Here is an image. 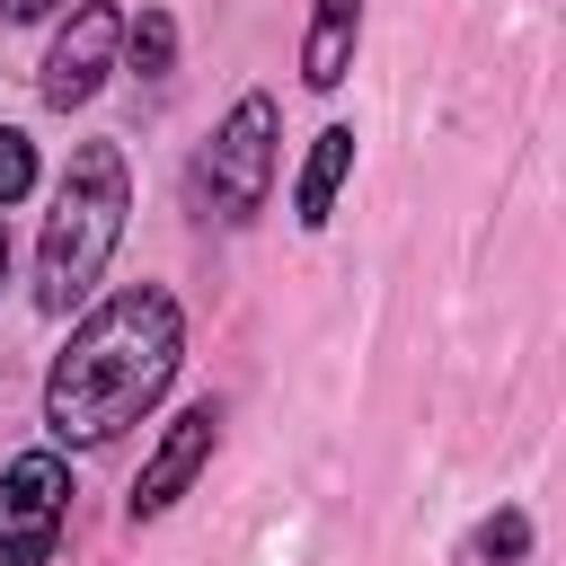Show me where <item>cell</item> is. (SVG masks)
Returning <instances> with one entry per match:
<instances>
[{"mask_svg": "<svg viewBox=\"0 0 566 566\" xmlns=\"http://www.w3.org/2000/svg\"><path fill=\"white\" fill-rule=\"evenodd\" d=\"M177 354H186V318L159 283H133V292L97 301L71 327V345L44 380V424L62 442H115L177 380Z\"/></svg>", "mask_w": 566, "mask_h": 566, "instance_id": "cell-1", "label": "cell"}, {"mask_svg": "<svg viewBox=\"0 0 566 566\" xmlns=\"http://www.w3.org/2000/svg\"><path fill=\"white\" fill-rule=\"evenodd\" d=\"M124 203H133L124 150H115V142H80V150H71V177H62V195H53V221H44V256H35V301H44V310H71V301L106 274V256H115V239H124Z\"/></svg>", "mask_w": 566, "mask_h": 566, "instance_id": "cell-2", "label": "cell"}, {"mask_svg": "<svg viewBox=\"0 0 566 566\" xmlns=\"http://www.w3.org/2000/svg\"><path fill=\"white\" fill-rule=\"evenodd\" d=\"M203 186H212V203H221L230 221H248V212L265 203V186H274V97H265V88H248V97L230 106V124L212 133Z\"/></svg>", "mask_w": 566, "mask_h": 566, "instance_id": "cell-3", "label": "cell"}, {"mask_svg": "<svg viewBox=\"0 0 566 566\" xmlns=\"http://www.w3.org/2000/svg\"><path fill=\"white\" fill-rule=\"evenodd\" d=\"M62 504H71V478H62L53 451L9 460V478H0V566H44L53 539H62Z\"/></svg>", "mask_w": 566, "mask_h": 566, "instance_id": "cell-4", "label": "cell"}, {"mask_svg": "<svg viewBox=\"0 0 566 566\" xmlns=\"http://www.w3.org/2000/svg\"><path fill=\"white\" fill-rule=\"evenodd\" d=\"M115 44H124V18H115L106 0L71 9V27H62V35H53V53H44V97H53V106L97 97V80L115 71Z\"/></svg>", "mask_w": 566, "mask_h": 566, "instance_id": "cell-5", "label": "cell"}, {"mask_svg": "<svg viewBox=\"0 0 566 566\" xmlns=\"http://www.w3.org/2000/svg\"><path fill=\"white\" fill-rule=\"evenodd\" d=\"M212 424H221V416H212V398H203V407H186V416L168 424V442L150 451V469H142V486H133V513H142V522H150V513H168V504L186 495V478L212 460Z\"/></svg>", "mask_w": 566, "mask_h": 566, "instance_id": "cell-6", "label": "cell"}, {"mask_svg": "<svg viewBox=\"0 0 566 566\" xmlns=\"http://www.w3.org/2000/svg\"><path fill=\"white\" fill-rule=\"evenodd\" d=\"M354 27H363V0H318L310 44H301V80H310V88H336V80H345V62H354Z\"/></svg>", "mask_w": 566, "mask_h": 566, "instance_id": "cell-7", "label": "cell"}, {"mask_svg": "<svg viewBox=\"0 0 566 566\" xmlns=\"http://www.w3.org/2000/svg\"><path fill=\"white\" fill-rule=\"evenodd\" d=\"M345 168H354V133H345V124H327V133L310 142V168H301V186H292V203H301V221H310V230L336 212V186H345Z\"/></svg>", "mask_w": 566, "mask_h": 566, "instance_id": "cell-8", "label": "cell"}, {"mask_svg": "<svg viewBox=\"0 0 566 566\" xmlns=\"http://www.w3.org/2000/svg\"><path fill=\"white\" fill-rule=\"evenodd\" d=\"M124 44H133V71H168V62H177V18L150 9V18L124 27Z\"/></svg>", "mask_w": 566, "mask_h": 566, "instance_id": "cell-9", "label": "cell"}, {"mask_svg": "<svg viewBox=\"0 0 566 566\" xmlns=\"http://www.w3.org/2000/svg\"><path fill=\"white\" fill-rule=\"evenodd\" d=\"M27 186H35V142H27V133H9V124H0V203H18V195H27Z\"/></svg>", "mask_w": 566, "mask_h": 566, "instance_id": "cell-10", "label": "cell"}, {"mask_svg": "<svg viewBox=\"0 0 566 566\" xmlns=\"http://www.w3.org/2000/svg\"><path fill=\"white\" fill-rule=\"evenodd\" d=\"M522 539H531V522H522V513H504V522H486V548H495V557H522Z\"/></svg>", "mask_w": 566, "mask_h": 566, "instance_id": "cell-11", "label": "cell"}, {"mask_svg": "<svg viewBox=\"0 0 566 566\" xmlns=\"http://www.w3.org/2000/svg\"><path fill=\"white\" fill-rule=\"evenodd\" d=\"M0 9H9V18H44L53 0H0Z\"/></svg>", "mask_w": 566, "mask_h": 566, "instance_id": "cell-12", "label": "cell"}, {"mask_svg": "<svg viewBox=\"0 0 566 566\" xmlns=\"http://www.w3.org/2000/svg\"><path fill=\"white\" fill-rule=\"evenodd\" d=\"M0 274H9V230H0Z\"/></svg>", "mask_w": 566, "mask_h": 566, "instance_id": "cell-13", "label": "cell"}]
</instances>
